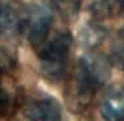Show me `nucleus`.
Here are the masks:
<instances>
[{
  "label": "nucleus",
  "instance_id": "nucleus-11",
  "mask_svg": "<svg viewBox=\"0 0 124 121\" xmlns=\"http://www.w3.org/2000/svg\"><path fill=\"white\" fill-rule=\"evenodd\" d=\"M117 1H119L120 4H123V6H124V0H117Z\"/></svg>",
  "mask_w": 124,
  "mask_h": 121
},
{
  "label": "nucleus",
  "instance_id": "nucleus-10",
  "mask_svg": "<svg viewBox=\"0 0 124 121\" xmlns=\"http://www.w3.org/2000/svg\"><path fill=\"white\" fill-rule=\"evenodd\" d=\"M14 67V59L12 56L6 51V49L0 48V76L6 73Z\"/></svg>",
  "mask_w": 124,
  "mask_h": 121
},
{
  "label": "nucleus",
  "instance_id": "nucleus-9",
  "mask_svg": "<svg viewBox=\"0 0 124 121\" xmlns=\"http://www.w3.org/2000/svg\"><path fill=\"white\" fill-rule=\"evenodd\" d=\"M112 55H113L115 63L121 69H124V28L119 31L116 37H115Z\"/></svg>",
  "mask_w": 124,
  "mask_h": 121
},
{
  "label": "nucleus",
  "instance_id": "nucleus-7",
  "mask_svg": "<svg viewBox=\"0 0 124 121\" xmlns=\"http://www.w3.org/2000/svg\"><path fill=\"white\" fill-rule=\"evenodd\" d=\"M81 0H52L56 11L64 19H72L78 15Z\"/></svg>",
  "mask_w": 124,
  "mask_h": 121
},
{
  "label": "nucleus",
  "instance_id": "nucleus-5",
  "mask_svg": "<svg viewBox=\"0 0 124 121\" xmlns=\"http://www.w3.org/2000/svg\"><path fill=\"white\" fill-rule=\"evenodd\" d=\"M24 12L8 1H0V37H12L23 29Z\"/></svg>",
  "mask_w": 124,
  "mask_h": 121
},
{
  "label": "nucleus",
  "instance_id": "nucleus-4",
  "mask_svg": "<svg viewBox=\"0 0 124 121\" xmlns=\"http://www.w3.org/2000/svg\"><path fill=\"white\" fill-rule=\"evenodd\" d=\"M25 110L32 121H63L60 104L47 94L31 100Z\"/></svg>",
  "mask_w": 124,
  "mask_h": 121
},
{
  "label": "nucleus",
  "instance_id": "nucleus-2",
  "mask_svg": "<svg viewBox=\"0 0 124 121\" xmlns=\"http://www.w3.org/2000/svg\"><path fill=\"white\" fill-rule=\"evenodd\" d=\"M111 75L109 63L100 55H87L81 57L72 80L83 89L95 94L97 88L104 85Z\"/></svg>",
  "mask_w": 124,
  "mask_h": 121
},
{
  "label": "nucleus",
  "instance_id": "nucleus-3",
  "mask_svg": "<svg viewBox=\"0 0 124 121\" xmlns=\"http://www.w3.org/2000/svg\"><path fill=\"white\" fill-rule=\"evenodd\" d=\"M52 12L47 6L36 3L30 6L24 11L23 16V32L33 47H39L44 43L52 25Z\"/></svg>",
  "mask_w": 124,
  "mask_h": 121
},
{
  "label": "nucleus",
  "instance_id": "nucleus-6",
  "mask_svg": "<svg viewBox=\"0 0 124 121\" xmlns=\"http://www.w3.org/2000/svg\"><path fill=\"white\" fill-rule=\"evenodd\" d=\"M101 114L105 121H124V88L112 89L105 96Z\"/></svg>",
  "mask_w": 124,
  "mask_h": 121
},
{
  "label": "nucleus",
  "instance_id": "nucleus-8",
  "mask_svg": "<svg viewBox=\"0 0 124 121\" xmlns=\"http://www.w3.org/2000/svg\"><path fill=\"white\" fill-rule=\"evenodd\" d=\"M15 107H16L15 97L9 93V91L1 84L0 80V116L3 117L11 116L15 110Z\"/></svg>",
  "mask_w": 124,
  "mask_h": 121
},
{
  "label": "nucleus",
  "instance_id": "nucleus-1",
  "mask_svg": "<svg viewBox=\"0 0 124 121\" xmlns=\"http://www.w3.org/2000/svg\"><path fill=\"white\" fill-rule=\"evenodd\" d=\"M71 47H72V36L68 31H63L41 48L39 53L40 67L43 75L48 80L59 81L60 78L64 77Z\"/></svg>",
  "mask_w": 124,
  "mask_h": 121
}]
</instances>
